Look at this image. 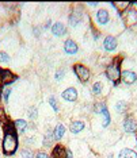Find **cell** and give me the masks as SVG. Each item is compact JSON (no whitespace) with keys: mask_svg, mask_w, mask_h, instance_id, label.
I'll return each mask as SVG.
<instances>
[{"mask_svg":"<svg viewBox=\"0 0 137 158\" xmlns=\"http://www.w3.org/2000/svg\"><path fill=\"white\" fill-rule=\"evenodd\" d=\"M2 145H3V152H4V154H7V156H11V154L15 153V150L18 147V139H16L15 132L7 131Z\"/></svg>","mask_w":137,"mask_h":158,"instance_id":"obj_1","label":"cell"},{"mask_svg":"<svg viewBox=\"0 0 137 158\" xmlns=\"http://www.w3.org/2000/svg\"><path fill=\"white\" fill-rule=\"evenodd\" d=\"M106 74L109 77V80H111L114 84H117L118 80L121 78V70H120V64L117 61H114L113 64H110L106 69Z\"/></svg>","mask_w":137,"mask_h":158,"instance_id":"obj_2","label":"cell"},{"mask_svg":"<svg viewBox=\"0 0 137 158\" xmlns=\"http://www.w3.org/2000/svg\"><path fill=\"white\" fill-rule=\"evenodd\" d=\"M73 70H75V73H76V76H77V78L80 81H87L88 78H90V70H88V68H86V66L80 65V64H77V65H75Z\"/></svg>","mask_w":137,"mask_h":158,"instance_id":"obj_3","label":"cell"},{"mask_svg":"<svg viewBox=\"0 0 137 158\" xmlns=\"http://www.w3.org/2000/svg\"><path fill=\"white\" fill-rule=\"evenodd\" d=\"M121 78L125 84L132 85V84H135L136 80H137V74L133 70H124L121 73Z\"/></svg>","mask_w":137,"mask_h":158,"instance_id":"obj_4","label":"cell"},{"mask_svg":"<svg viewBox=\"0 0 137 158\" xmlns=\"http://www.w3.org/2000/svg\"><path fill=\"white\" fill-rule=\"evenodd\" d=\"M77 45H76V42L75 41H72V39H67L65 42H64V52L67 53V54H76L77 53Z\"/></svg>","mask_w":137,"mask_h":158,"instance_id":"obj_5","label":"cell"},{"mask_svg":"<svg viewBox=\"0 0 137 158\" xmlns=\"http://www.w3.org/2000/svg\"><path fill=\"white\" fill-rule=\"evenodd\" d=\"M103 48L106 52H113V50H115V48H117V39H115L113 35L106 37L103 41Z\"/></svg>","mask_w":137,"mask_h":158,"instance_id":"obj_6","label":"cell"},{"mask_svg":"<svg viewBox=\"0 0 137 158\" xmlns=\"http://www.w3.org/2000/svg\"><path fill=\"white\" fill-rule=\"evenodd\" d=\"M52 33L53 35H56V37H63V35L67 34V27L64 23L61 22H57L52 26Z\"/></svg>","mask_w":137,"mask_h":158,"instance_id":"obj_7","label":"cell"},{"mask_svg":"<svg viewBox=\"0 0 137 158\" xmlns=\"http://www.w3.org/2000/svg\"><path fill=\"white\" fill-rule=\"evenodd\" d=\"M61 96H63V99L67 100V102H75V100L77 99V91L75 88H68L61 93Z\"/></svg>","mask_w":137,"mask_h":158,"instance_id":"obj_8","label":"cell"},{"mask_svg":"<svg viewBox=\"0 0 137 158\" xmlns=\"http://www.w3.org/2000/svg\"><path fill=\"white\" fill-rule=\"evenodd\" d=\"M125 19H126V23H128L129 26L137 23V10L128 8L126 10V12H125Z\"/></svg>","mask_w":137,"mask_h":158,"instance_id":"obj_9","label":"cell"},{"mask_svg":"<svg viewBox=\"0 0 137 158\" xmlns=\"http://www.w3.org/2000/svg\"><path fill=\"white\" fill-rule=\"evenodd\" d=\"M96 20H98L100 24H106L109 22L110 15H109V12H107V10H104V8L98 10V12H96Z\"/></svg>","mask_w":137,"mask_h":158,"instance_id":"obj_10","label":"cell"},{"mask_svg":"<svg viewBox=\"0 0 137 158\" xmlns=\"http://www.w3.org/2000/svg\"><path fill=\"white\" fill-rule=\"evenodd\" d=\"M82 20V11L80 10H73L69 15V24L71 26H77Z\"/></svg>","mask_w":137,"mask_h":158,"instance_id":"obj_11","label":"cell"},{"mask_svg":"<svg viewBox=\"0 0 137 158\" xmlns=\"http://www.w3.org/2000/svg\"><path fill=\"white\" fill-rule=\"evenodd\" d=\"M137 128V123L135 122V119H132L130 116H128L124 120V130L126 132H135Z\"/></svg>","mask_w":137,"mask_h":158,"instance_id":"obj_12","label":"cell"},{"mask_svg":"<svg viewBox=\"0 0 137 158\" xmlns=\"http://www.w3.org/2000/svg\"><path fill=\"white\" fill-rule=\"evenodd\" d=\"M0 76H2V81L4 84H10L15 80V76L10 70H0Z\"/></svg>","mask_w":137,"mask_h":158,"instance_id":"obj_13","label":"cell"},{"mask_svg":"<svg viewBox=\"0 0 137 158\" xmlns=\"http://www.w3.org/2000/svg\"><path fill=\"white\" fill-rule=\"evenodd\" d=\"M64 132H65V127H64V124H57L55 131H53V138L56 139V141H60L61 138L64 136Z\"/></svg>","mask_w":137,"mask_h":158,"instance_id":"obj_14","label":"cell"},{"mask_svg":"<svg viewBox=\"0 0 137 158\" xmlns=\"http://www.w3.org/2000/svg\"><path fill=\"white\" fill-rule=\"evenodd\" d=\"M83 128H84V123L80 122V120L73 122V123H71V126H69V130H71V132H73V134H77V132H80Z\"/></svg>","mask_w":137,"mask_h":158,"instance_id":"obj_15","label":"cell"},{"mask_svg":"<svg viewBox=\"0 0 137 158\" xmlns=\"http://www.w3.org/2000/svg\"><path fill=\"white\" fill-rule=\"evenodd\" d=\"M118 158H137V154L130 149H124L118 154Z\"/></svg>","mask_w":137,"mask_h":158,"instance_id":"obj_16","label":"cell"},{"mask_svg":"<svg viewBox=\"0 0 137 158\" xmlns=\"http://www.w3.org/2000/svg\"><path fill=\"white\" fill-rule=\"evenodd\" d=\"M15 127H16V131L19 132V134H23L27 128V122L23 120V119H18V120H15Z\"/></svg>","mask_w":137,"mask_h":158,"instance_id":"obj_17","label":"cell"},{"mask_svg":"<svg viewBox=\"0 0 137 158\" xmlns=\"http://www.w3.org/2000/svg\"><path fill=\"white\" fill-rule=\"evenodd\" d=\"M102 116H103V122H102V126L103 127H107L109 126V123H110V114H109V111H107V108L104 107V108L102 110Z\"/></svg>","mask_w":137,"mask_h":158,"instance_id":"obj_18","label":"cell"},{"mask_svg":"<svg viewBox=\"0 0 137 158\" xmlns=\"http://www.w3.org/2000/svg\"><path fill=\"white\" fill-rule=\"evenodd\" d=\"M10 62H11L10 56L4 52H0V64H2V65H8Z\"/></svg>","mask_w":137,"mask_h":158,"instance_id":"obj_19","label":"cell"},{"mask_svg":"<svg viewBox=\"0 0 137 158\" xmlns=\"http://www.w3.org/2000/svg\"><path fill=\"white\" fill-rule=\"evenodd\" d=\"M113 6L117 7L120 11H124V10H128V7L130 6V3H128V2H114Z\"/></svg>","mask_w":137,"mask_h":158,"instance_id":"obj_20","label":"cell"},{"mask_svg":"<svg viewBox=\"0 0 137 158\" xmlns=\"http://www.w3.org/2000/svg\"><path fill=\"white\" fill-rule=\"evenodd\" d=\"M102 89H103L102 82H95V84L92 85V93L94 95H99V93H102Z\"/></svg>","mask_w":137,"mask_h":158,"instance_id":"obj_21","label":"cell"},{"mask_svg":"<svg viewBox=\"0 0 137 158\" xmlns=\"http://www.w3.org/2000/svg\"><path fill=\"white\" fill-rule=\"evenodd\" d=\"M115 110H117V112L122 114L124 111L126 110V103L122 102V100H120V102H117V104H115Z\"/></svg>","mask_w":137,"mask_h":158,"instance_id":"obj_22","label":"cell"},{"mask_svg":"<svg viewBox=\"0 0 137 158\" xmlns=\"http://www.w3.org/2000/svg\"><path fill=\"white\" fill-rule=\"evenodd\" d=\"M48 103L50 104V106H52V108L55 110V112H59V104H57L55 96H50V98L48 99Z\"/></svg>","mask_w":137,"mask_h":158,"instance_id":"obj_23","label":"cell"},{"mask_svg":"<svg viewBox=\"0 0 137 158\" xmlns=\"http://www.w3.org/2000/svg\"><path fill=\"white\" fill-rule=\"evenodd\" d=\"M37 115H38V111H37V108H34V107H30V108L27 110V116L30 118V119H35Z\"/></svg>","mask_w":137,"mask_h":158,"instance_id":"obj_24","label":"cell"},{"mask_svg":"<svg viewBox=\"0 0 137 158\" xmlns=\"http://www.w3.org/2000/svg\"><path fill=\"white\" fill-rule=\"evenodd\" d=\"M53 134L52 132H48V134H45V136H44V145L45 146H49L50 143H52V141H53Z\"/></svg>","mask_w":137,"mask_h":158,"instance_id":"obj_25","label":"cell"},{"mask_svg":"<svg viewBox=\"0 0 137 158\" xmlns=\"http://www.w3.org/2000/svg\"><path fill=\"white\" fill-rule=\"evenodd\" d=\"M20 156H22L23 158H33L34 157V154L31 150H29V149H24L22 150V153H20Z\"/></svg>","mask_w":137,"mask_h":158,"instance_id":"obj_26","label":"cell"},{"mask_svg":"<svg viewBox=\"0 0 137 158\" xmlns=\"http://www.w3.org/2000/svg\"><path fill=\"white\" fill-rule=\"evenodd\" d=\"M10 92H11V88H7L4 92H3V100H4V103L8 102V96H10Z\"/></svg>","mask_w":137,"mask_h":158,"instance_id":"obj_27","label":"cell"},{"mask_svg":"<svg viewBox=\"0 0 137 158\" xmlns=\"http://www.w3.org/2000/svg\"><path fill=\"white\" fill-rule=\"evenodd\" d=\"M64 73H65V70L64 69H59L56 72V80H61V78L64 77Z\"/></svg>","mask_w":137,"mask_h":158,"instance_id":"obj_28","label":"cell"},{"mask_svg":"<svg viewBox=\"0 0 137 158\" xmlns=\"http://www.w3.org/2000/svg\"><path fill=\"white\" fill-rule=\"evenodd\" d=\"M35 158H50V157L46 153H38L37 156H35Z\"/></svg>","mask_w":137,"mask_h":158,"instance_id":"obj_29","label":"cell"},{"mask_svg":"<svg viewBox=\"0 0 137 158\" xmlns=\"http://www.w3.org/2000/svg\"><path fill=\"white\" fill-rule=\"evenodd\" d=\"M67 158H72V152L71 150H67Z\"/></svg>","mask_w":137,"mask_h":158,"instance_id":"obj_30","label":"cell"},{"mask_svg":"<svg viewBox=\"0 0 137 158\" xmlns=\"http://www.w3.org/2000/svg\"><path fill=\"white\" fill-rule=\"evenodd\" d=\"M0 146H2V139H0Z\"/></svg>","mask_w":137,"mask_h":158,"instance_id":"obj_31","label":"cell"}]
</instances>
